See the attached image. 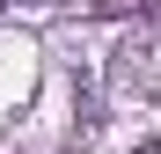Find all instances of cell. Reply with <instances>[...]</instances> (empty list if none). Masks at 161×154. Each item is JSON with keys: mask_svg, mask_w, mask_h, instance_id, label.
<instances>
[{"mask_svg": "<svg viewBox=\"0 0 161 154\" xmlns=\"http://www.w3.org/2000/svg\"><path fill=\"white\" fill-rule=\"evenodd\" d=\"M0 8H51V0H0Z\"/></svg>", "mask_w": 161, "mask_h": 154, "instance_id": "cell-1", "label": "cell"}]
</instances>
